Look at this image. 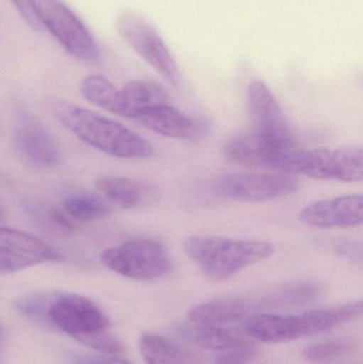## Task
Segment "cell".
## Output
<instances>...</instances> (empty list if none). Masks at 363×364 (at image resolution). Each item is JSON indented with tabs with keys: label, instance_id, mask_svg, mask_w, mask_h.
Masks as SVG:
<instances>
[{
	"label": "cell",
	"instance_id": "cell-27",
	"mask_svg": "<svg viewBox=\"0 0 363 364\" xmlns=\"http://www.w3.org/2000/svg\"><path fill=\"white\" fill-rule=\"evenodd\" d=\"M11 1L29 27H31L34 31L42 30V23L38 18V10H36V0H11Z\"/></svg>",
	"mask_w": 363,
	"mask_h": 364
},
{
	"label": "cell",
	"instance_id": "cell-30",
	"mask_svg": "<svg viewBox=\"0 0 363 364\" xmlns=\"http://www.w3.org/2000/svg\"><path fill=\"white\" fill-rule=\"evenodd\" d=\"M6 213L4 208L2 207L1 203H0V228L4 227V225L6 224Z\"/></svg>",
	"mask_w": 363,
	"mask_h": 364
},
{
	"label": "cell",
	"instance_id": "cell-11",
	"mask_svg": "<svg viewBox=\"0 0 363 364\" xmlns=\"http://www.w3.org/2000/svg\"><path fill=\"white\" fill-rule=\"evenodd\" d=\"M294 147L270 142L253 132L230 139L224 146V155L241 166L285 173L286 162Z\"/></svg>",
	"mask_w": 363,
	"mask_h": 364
},
{
	"label": "cell",
	"instance_id": "cell-9",
	"mask_svg": "<svg viewBox=\"0 0 363 364\" xmlns=\"http://www.w3.org/2000/svg\"><path fill=\"white\" fill-rule=\"evenodd\" d=\"M300 183L285 173H238L217 179L215 190L217 195L230 200L259 203L294 194Z\"/></svg>",
	"mask_w": 363,
	"mask_h": 364
},
{
	"label": "cell",
	"instance_id": "cell-26",
	"mask_svg": "<svg viewBox=\"0 0 363 364\" xmlns=\"http://www.w3.org/2000/svg\"><path fill=\"white\" fill-rule=\"evenodd\" d=\"M253 344L223 350L215 359V364H247L255 356Z\"/></svg>",
	"mask_w": 363,
	"mask_h": 364
},
{
	"label": "cell",
	"instance_id": "cell-14",
	"mask_svg": "<svg viewBox=\"0 0 363 364\" xmlns=\"http://www.w3.org/2000/svg\"><path fill=\"white\" fill-rule=\"evenodd\" d=\"M136 121L155 134L180 140H193L207 132L204 122L189 117L170 104L149 109Z\"/></svg>",
	"mask_w": 363,
	"mask_h": 364
},
{
	"label": "cell",
	"instance_id": "cell-10",
	"mask_svg": "<svg viewBox=\"0 0 363 364\" xmlns=\"http://www.w3.org/2000/svg\"><path fill=\"white\" fill-rule=\"evenodd\" d=\"M249 115L254 134L279 145H294L292 130L283 108L268 85L255 80L247 90Z\"/></svg>",
	"mask_w": 363,
	"mask_h": 364
},
{
	"label": "cell",
	"instance_id": "cell-25",
	"mask_svg": "<svg viewBox=\"0 0 363 364\" xmlns=\"http://www.w3.org/2000/svg\"><path fill=\"white\" fill-rule=\"evenodd\" d=\"M34 265H38L36 261L0 243V274L2 275L17 273Z\"/></svg>",
	"mask_w": 363,
	"mask_h": 364
},
{
	"label": "cell",
	"instance_id": "cell-5",
	"mask_svg": "<svg viewBox=\"0 0 363 364\" xmlns=\"http://www.w3.org/2000/svg\"><path fill=\"white\" fill-rule=\"evenodd\" d=\"M285 173L319 181L360 182L363 178L362 149H294L286 162Z\"/></svg>",
	"mask_w": 363,
	"mask_h": 364
},
{
	"label": "cell",
	"instance_id": "cell-2",
	"mask_svg": "<svg viewBox=\"0 0 363 364\" xmlns=\"http://www.w3.org/2000/svg\"><path fill=\"white\" fill-rule=\"evenodd\" d=\"M23 314L48 323L85 346L92 338L109 331V318L87 297L72 293H49L26 297Z\"/></svg>",
	"mask_w": 363,
	"mask_h": 364
},
{
	"label": "cell",
	"instance_id": "cell-3",
	"mask_svg": "<svg viewBox=\"0 0 363 364\" xmlns=\"http://www.w3.org/2000/svg\"><path fill=\"white\" fill-rule=\"evenodd\" d=\"M362 314L363 306L359 301L339 307L313 310L298 316L251 314L247 318L245 329L251 338L264 343H286L332 331L358 320Z\"/></svg>",
	"mask_w": 363,
	"mask_h": 364
},
{
	"label": "cell",
	"instance_id": "cell-8",
	"mask_svg": "<svg viewBox=\"0 0 363 364\" xmlns=\"http://www.w3.org/2000/svg\"><path fill=\"white\" fill-rule=\"evenodd\" d=\"M117 30L121 38L155 68L173 87L180 83V72L170 51L157 30L141 15L125 12L119 17Z\"/></svg>",
	"mask_w": 363,
	"mask_h": 364
},
{
	"label": "cell",
	"instance_id": "cell-13",
	"mask_svg": "<svg viewBox=\"0 0 363 364\" xmlns=\"http://www.w3.org/2000/svg\"><path fill=\"white\" fill-rule=\"evenodd\" d=\"M21 157L36 168H51L59 162L60 151L48 130L30 115H21L14 132Z\"/></svg>",
	"mask_w": 363,
	"mask_h": 364
},
{
	"label": "cell",
	"instance_id": "cell-28",
	"mask_svg": "<svg viewBox=\"0 0 363 364\" xmlns=\"http://www.w3.org/2000/svg\"><path fill=\"white\" fill-rule=\"evenodd\" d=\"M76 364H132L125 359L111 356H83L77 359Z\"/></svg>",
	"mask_w": 363,
	"mask_h": 364
},
{
	"label": "cell",
	"instance_id": "cell-21",
	"mask_svg": "<svg viewBox=\"0 0 363 364\" xmlns=\"http://www.w3.org/2000/svg\"><path fill=\"white\" fill-rule=\"evenodd\" d=\"M66 214L80 222H94L111 214V205L106 200L91 195H74L64 201Z\"/></svg>",
	"mask_w": 363,
	"mask_h": 364
},
{
	"label": "cell",
	"instance_id": "cell-19",
	"mask_svg": "<svg viewBox=\"0 0 363 364\" xmlns=\"http://www.w3.org/2000/svg\"><path fill=\"white\" fill-rule=\"evenodd\" d=\"M140 350L146 364H190L187 355L161 336L153 333L143 336Z\"/></svg>",
	"mask_w": 363,
	"mask_h": 364
},
{
	"label": "cell",
	"instance_id": "cell-6",
	"mask_svg": "<svg viewBox=\"0 0 363 364\" xmlns=\"http://www.w3.org/2000/svg\"><path fill=\"white\" fill-rule=\"evenodd\" d=\"M102 262L107 269L134 280H153L164 277L173 264L163 244L153 240L124 242L104 250Z\"/></svg>",
	"mask_w": 363,
	"mask_h": 364
},
{
	"label": "cell",
	"instance_id": "cell-15",
	"mask_svg": "<svg viewBox=\"0 0 363 364\" xmlns=\"http://www.w3.org/2000/svg\"><path fill=\"white\" fill-rule=\"evenodd\" d=\"M96 188L109 205L121 209L146 207L160 198L159 190L153 184L127 177H100Z\"/></svg>",
	"mask_w": 363,
	"mask_h": 364
},
{
	"label": "cell",
	"instance_id": "cell-7",
	"mask_svg": "<svg viewBox=\"0 0 363 364\" xmlns=\"http://www.w3.org/2000/svg\"><path fill=\"white\" fill-rule=\"evenodd\" d=\"M42 27L75 59L96 62L100 53L85 23L61 0H36Z\"/></svg>",
	"mask_w": 363,
	"mask_h": 364
},
{
	"label": "cell",
	"instance_id": "cell-17",
	"mask_svg": "<svg viewBox=\"0 0 363 364\" xmlns=\"http://www.w3.org/2000/svg\"><path fill=\"white\" fill-rule=\"evenodd\" d=\"M253 308V301L247 299H222L192 308L188 312V318L196 325L222 326L247 318Z\"/></svg>",
	"mask_w": 363,
	"mask_h": 364
},
{
	"label": "cell",
	"instance_id": "cell-22",
	"mask_svg": "<svg viewBox=\"0 0 363 364\" xmlns=\"http://www.w3.org/2000/svg\"><path fill=\"white\" fill-rule=\"evenodd\" d=\"M318 294L317 287L308 284H293L281 287L258 301V307L278 308L306 303Z\"/></svg>",
	"mask_w": 363,
	"mask_h": 364
},
{
	"label": "cell",
	"instance_id": "cell-1",
	"mask_svg": "<svg viewBox=\"0 0 363 364\" xmlns=\"http://www.w3.org/2000/svg\"><path fill=\"white\" fill-rule=\"evenodd\" d=\"M60 124L90 146L121 159H144L153 155L151 143L126 126L64 100L50 102Z\"/></svg>",
	"mask_w": 363,
	"mask_h": 364
},
{
	"label": "cell",
	"instance_id": "cell-24",
	"mask_svg": "<svg viewBox=\"0 0 363 364\" xmlns=\"http://www.w3.org/2000/svg\"><path fill=\"white\" fill-rule=\"evenodd\" d=\"M349 348L350 346L347 342H321V343L315 344V346L306 348L303 353V357L309 363H324V361L332 360V359L343 356L349 350Z\"/></svg>",
	"mask_w": 363,
	"mask_h": 364
},
{
	"label": "cell",
	"instance_id": "cell-4",
	"mask_svg": "<svg viewBox=\"0 0 363 364\" xmlns=\"http://www.w3.org/2000/svg\"><path fill=\"white\" fill-rule=\"evenodd\" d=\"M185 252L211 279L225 280L242 269L271 258L275 247L261 240L196 235L185 240Z\"/></svg>",
	"mask_w": 363,
	"mask_h": 364
},
{
	"label": "cell",
	"instance_id": "cell-18",
	"mask_svg": "<svg viewBox=\"0 0 363 364\" xmlns=\"http://www.w3.org/2000/svg\"><path fill=\"white\" fill-rule=\"evenodd\" d=\"M0 243L8 246L18 254L36 261L38 264L55 262L61 259L59 252L42 240L18 229L1 227Z\"/></svg>",
	"mask_w": 363,
	"mask_h": 364
},
{
	"label": "cell",
	"instance_id": "cell-16",
	"mask_svg": "<svg viewBox=\"0 0 363 364\" xmlns=\"http://www.w3.org/2000/svg\"><path fill=\"white\" fill-rule=\"evenodd\" d=\"M170 95L157 83L134 80L117 94L112 113L136 119L145 111L161 105L170 104Z\"/></svg>",
	"mask_w": 363,
	"mask_h": 364
},
{
	"label": "cell",
	"instance_id": "cell-23",
	"mask_svg": "<svg viewBox=\"0 0 363 364\" xmlns=\"http://www.w3.org/2000/svg\"><path fill=\"white\" fill-rule=\"evenodd\" d=\"M85 100L112 113L119 90L104 77L91 75L83 79L80 87Z\"/></svg>",
	"mask_w": 363,
	"mask_h": 364
},
{
	"label": "cell",
	"instance_id": "cell-12",
	"mask_svg": "<svg viewBox=\"0 0 363 364\" xmlns=\"http://www.w3.org/2000/svg\"><path fill=\"white\" fill-rule=\"evenodd\" d=\"M300 220L308 226L322 229L359 226L363 220L362 195H343L315 201L302 210Z\"/></svg>",
	"mask_w": 363,
	"mask_h": 364
},
{
	"label": "cell",
	"instance_id": "cell-20",
	"mask_svg": "<svg viewBox=\"0 0 363 364\" xmlns=\"http://www.w3.org/2000/svg\"><path fill=\"white\" fill-rule=\"evenodd\" d=\"M191 333L194 341L207 350L223 352V350L253 344L249 340L245 339L239 333L221 326L196 325L195 328L192 329Z\"/></svg>",
	"mask_w": 363,
	"mask_h": 364
},
{
	"label": "cell",
	"instance_id": "cell-29",
	"mask_svg": "<svg viewBox=\"0 0 363 364\" xmlns=\"http://www.w3.org/2000/svg\"><path fill=\"white\" fill-rule=\"evenodd\" d=\"M50 216L51 220H53V222L57 223L60 226L64 227V228L68 229V230H72L74 228V225L68 220V215L66 216L65 214L62 213L59 210H53Z\"/></svg>",
	"mask_w": 363,
	"mask_h": 364
}]
</instances>
